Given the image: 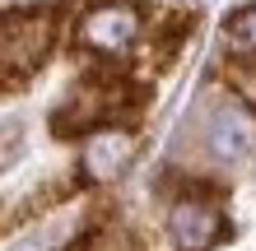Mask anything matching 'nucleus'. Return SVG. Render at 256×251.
Here are the masks:
<instances>
[{
	"label": "nucleus",
	"instance_id": "obj_6",
	"mask_svg": "<svg viewBox=\"0 0 256 251\" xmlns=\"http://www.w3.org/2000/svg\"><path fill=\"white\" fill-rule=\"evenodd\" d=\"M228 47H233V51H256V5L242 9V14H233V23H228Z\"/></svg>",
	"mask_w": 256,
	"mask_h": 251
},
{
	"label": "nucleus",
	"instance_id": "obj_1",
	"mask_svg": "<svg viewBox=\"0 0 256 251\" xmlns=\"http://www.w3.org/2000/svg\"><path fill=\"white\" fill-rule=\"evenodd\" d=\"M140 9L126 5V0H102V5H94L80 19V28H74V42H80L84 51L94 56H126L135 47V37H140Z\"/></svg>",
	"mask_w": 256,
	"mask_h": 251
},
{
	"label": "nucleus",
	"instance_id": "obj_3",
	"mask_svg": "<svg viewBox=\"0 0 256 251\" xmlns=\"http://www.w3.org/2000/svg\"><path fill=\"white\" fill-rule=\"evenodd\" d=\"M135 158V135L122 126H94L84 135V149H80V172L88 182H108V177L126 172Z\"/></svg>",
	"mask_w": 256,
	"mask_h": 251
},
{
	"label": "nucleus",
	"instance_id": "obj_2",
	"mask_svg": "<svg viewBox=\"0 0 256 251\" xmlns=\"http://www.w3.org/2000/svg\"><path fill=\"white\" fill-rule=\"evenodd\" d=\"M52 47V14L47 9H14L0 19V70H33Z\"/></svg>",
	"mask_w": 256,
	"mask_h": 251
},
{
	"label": "nucleus",
	"instance_id": "obj_7",
	"mask_svg": "<svg viewBox=\"0 0 256 251\" xmlns=\"http://www.w3.org/2000/svg\"><path fill=\"white\" fill-rule=\"evenodd\" d=\"M19 154H24V126L19 121H0V172L10 163H19Z\"/></svg>",
	"mask_w": 256,
	"mask_h": 251
},
{
	"label": "nucleus",
	"instance_id": "obj_5",
	"mask_svg": "<svg viewBox=\"0 0 256 251\" xmlns=\"http://www.w3.org/2000/svg\"><path fill=\"white\" fill-rule=\"evenodd\" d=\"M210 130H214V140H210V144H214V154L233 158V154L247 149V126L238 121V116H214V126H210Z\"/></svg>",
	"mask_w": 256,
	"mask_h": 251
},
{
	"label": "nucleus",
	"instance_id": "obj_4",
	"mask_svg": "<svg viewBox=\"0 0 256 251\" xmlns=\"http://www.w3.org/2000/svg\"><path fill=\"white\" fill-rule=\"evenodd\" d=\"M168 233L177 251H210L219 238H224V214L214 210L210 200H177L172 214H168Z\"/></svg>",
	"mask_w": 256,
	"mask_h": 251
}]
</instances>
